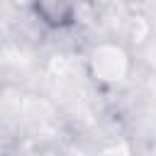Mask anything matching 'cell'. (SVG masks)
I'll use <instances>...</instances> for the list:
<instances>
[{
	"mask_svg": "<svg viewBox=\"0 0 156 156\" xmlns=\"http://www.w3.org/2000/svg\"><path fill=\"white\" fill-rule=\"evenodd\" d=\"M32 15L46 29H71L78 22V0H29Z\"/></svg>",
	"mask_w": 156,
	"mask_h": 156,
	"instance_id": "obj_1",
	"label": "cell"
}]
</instances>
